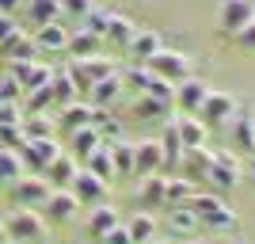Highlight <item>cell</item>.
Listing matches in <instances>:
<instances>
[{
  "instance_id": "obj_1",
  "label": "cell",
  "mask_w": 255,
  "mask_h": 244,
  "mask_svg": "<svg viewBox=\"0 0 255 244\" xmlns=\"http://www.w3.org/2000/svg\"><path fill=\"white\" fill-rule=\"evenodd\" d=\"M4 229H8L11 244H50V225H46V218L27 210V206H15V210L4 218Z\"/></svg>"
},
{
  "instance_id": "obj_2",
  "label": "cell",
  "mask_w": 255,
  "mask_h": 244,
  "mask_svg": "<svg viewBox=\"0 0 255 244\" xmlns=\"http://www.w3.org/2000/svg\"><path fill=\"white\" fill-rule=\"evenodd\" d=\"M191 214L198 218V225L213 229V233H225V229H236V210L225 206L217 195H206V191H194V199L187 202Z\"/></svg>"
},
{
  "instance_id": "obj_3",
  "label": "cell",
  "mask_w": 255,
  "mask_h": 244,
  "mask_svg": "<svg viewBox=\"0 0 255 244\" xmlns=\"http://www.w3.org/2000/svg\"><path fill=\"white\" fill-rule=\"evenodd\" d=\"M115 73H118V61L115 57H103V53L73 57V65H69V76L76 80V92H80V96H88L96 80H107V76H115Z\"/></svg>"
},
{
  "instance_id": "obj_4",
  "label": "cell",
  "mask_w": 255,
  "mask_h": 244,
  "mask_svg": "<svg viewBox=\"0 0 255 244\" xmlns=\"http://www.w3.org/2000/svg\"><path fill=\"white\" fill-rule=\"evenodd\" d=\"M149 73L152 76H160V80H168V84H179V80H187V76H194V65H191V57L183 50H171V46H160L156 53H152L149 61Z\"/></svg>"
},
{
  "instance_id": "obj_5",
  "label": "cell",
  "mask_w": 255,
  "mask_h": 244,
  "mask_svg": "<svg viewBox=\"0 0 255 244\" xmlns=\"http://www.w3.org/2000/svg\"><path fill=\"white\" fill-rule=\"evenodd\" d=\"M236 107H240V99L233 96V92H210L202 103V111H198V122H202L206 130H221L233 122Z\"/></svg>"
},
{
  "instance_id": "obj_6",
  "label": "cell",
  "mask_w": 255,
  "mask_h": 244,
  "mask_svg": "<svg viewBox=\"0 0 255 244\" xmlns=\"http://www.w3.org/2000/svg\"><path fill=\"white\" fill-rule=\"evenodd\" d=\"M240 176H244V164H240V153H229V149H217V153H213V164H210V176H206V183H213V187H221V191H233L236 183H240Z\"/></svg>"
},
{
  "instance_id": "obj_7",
  "label": "cell",
  "mask_w": 255,
  "mask_h": 244,
  "mask_svg": "<svg viewBox=\"0 0 255 244\" xmlns=\"http://www.w3.org/2000/svg\"><path fill=\"white\" fill-rule=\"evenodd\" d=\"M252 19H255V0H221L217 4V27H221V34L244 31Z\"/></svg>"
},
{
  "instance_id": "obj_8",
  "label": "cell",
  "mask_w": 255,
  "mask_h": 244,
  "mask_svg": "<svg viewBox=\"0 0 255 244\" xmlns=\"http://www.w3.org/2000/svg\"><path fill=\"white\" fill-rule=\"evenodd\" d=\"M50 183L42 180V176H19V180L11 183V199H15V206H27V210H38L46 199H50Z\"/></svg>"
},
{
  "instance_id": "obj_9",
  "label": "cell",
  "mask_w": 255,
  "mask_h": 244,
  "mask_svg": "<svg viewBox=\"0 0 255 244\" xmlns=\"http://www.w3.org/2000/svg\"><path fill=\"white\" fill-rule=\"evenodd\" d=\"M210 92H213V88L206 84L202 76H187V80H179V84H175V107H179L183 115H198Z\"/></svg>"
},
{
  "instance_id": "obj_10",
  "label": "cell",
  "mask_w": 255,
  "mask_h": 244,
  "mask_svg": "<svg viewBox=\"0 0 255 244\" xmlns=\"http://www.w3.org/2000/svg\"><path fill=\"white\" fill-rule=\"evenodd\" d=\"M69 191L76 195L80 206H99V202L107 199V191H111V183L99 180V176H92L88 168H80V172H76V180L69 183Z\"/></svg>"
},
{
  "instance_id": "obj_11",
  "label": "cell",
  "mask_w": 255,
  "mask_h": 244,
  "mask_svg": "<svg viewBox=\"0 0 255 244\" xmlns=\"http://www.w3.org/2000/svg\"><path fill=\"white\" fill-rule=\"evenodd\" d=\"M164 168V149H160V141L145 138L133 145V176L137 180H145V176H156V172Z\"/></svg>"
},
{
  "instance_id": "obj_12",
  "label": "cell",
  "mask_w": 255,
  "mask_h": 244,
  "mask_svg": "<svg viewBox=\"0 0 255 244\" xmlns=\"http://www.w3.org/2000/svg\"><path fill=\"white\" fill-rule=\"evenodd\" d=\"M57 153H61V145H57L53 138H38V141H27V145L19 149V160H23V168L46 172V164H50Z\"/></svg>"
},
{
  "instance_id": "obj_13",
  "label": "cell",
  "mask_w": 255,
  "mask_h": 244,
  "mask_svg": "<svg viewBox=\"0 0 255 244\" xmlns=\"http://www.w3.org/2000/svg\"><path fill=\"white\" fill-rule=\"evenodd\" d=\"M76 157L73 153H57V157L50 160V164H46V172H42V180L50 183L53 191H61V187H69V183L76 180Z\"/></svg>"
},
{
  "instance_id": "obj_14",
  "label": "cell",
  "mask_w": 255,
  "mask_h": 244,
  "mask_svg": "<svg viewBox=\"0 0 255 244\" xmlns=\"http://www.w3.org/2000/svg\"><path fill=\"white\" fill-rule=\"evenodd\" d=\"M31 38H34V50H38V53H61V50H69V31H65L57 19L34 27Z\"/></svg>"
},
{
  "instance_id": "obj_15",
  "label": "cell",
  "mask_w": 255,
  "mask_h": 244,
  "mask_svg": "<svg viewBox=\"0 0 255 244\" xmlns=\"http://www.w3.org/2000/svg\"><path fill=\"white\" fill-rule=\"evenodd\" d=\"M229 130H233V145L240 149V153H252V134H255V111H252V103L236 107Z\"/></svg>"
},
{
  "instance_id": "obj_16",
  "label": "cell",
  "mask_w": 255,
  "mask_h": 244,
  "mask_svg": "<svg viewBox=\"0 0 255 244\" xmlns=\"http://www.w3.org/2000/svg\"><path fill=\"white\" fill-rule=\"evenodd\" d=\"M42 210L50 214V222H73L76 210H80V202H76V195L69 191V187H61V191H50V199L42 202Z\"/></svg>"
},
{
  "instance_id": "obj_17",
  "label": "cell",
  "mask_w": 255,
  "mask_h": 244,
  "mask_svg": "<svg viewBox=\"0 0 255 244\" xmlns=\"http://www.w3.org/2000/svg\"><path fill=\"white\" fill-rule=\"evenodd\" d=\"M164 191H168V180H164V176H145V180L137 183V195H133V199H137V206L141 210H160V206H164Z\"/></svg>"
},
{
  "instance_id": "obj_18",
  "label": "cell",
  "mask_w": 255,
  "mask_h": 244,
  "mask_svg": "<svg viewBox=\"0 0 255 244\" xmlns=\"http://www.w3.org/2000/svg\"><path fill=\"white\" fill-rule=\"evenodd\" d=\"M115 225H122V218H118V210L111 206V202H107V206L99 202L96 210L88 214V237H92V241H103V237L111 233Z\"/></svg>"
},
{
  "instance_id": "obj_19",
  "label": "cell",
  "mask_w": 255,
  "mask_h": 244,
  "mask_svg": "<svg viewBox=\"0 0 255 244\" xmlns=\"http://www.w3.org/2000/svg\"><path fill=\"white\" fill-rule=\"evenodd\" d=\"M122 88H126V84H122V73L107 76V80H96V84H92V92H88V103L99 107V111H107V107L122 96Z\"/></svg>"
},
{
  "instance_id": "obj_20",
  "label": "cell",
  "mask_w": 255,
  "mask_h": 244,
  "mask_svg": "<svg viewBox=\"0 0 255 244\" xmlns=\"http://www.w3.org/2000/svg\"><path fill=\"white\" fill-rule=\"evenodd\" d=\"M92 111L96 107L88 103V99H73V103L61 107V115H57V122H61V130H80V126H92Z\"/></svg>"
},
{
  "instance_id": "obj_21",
  "label": "cell",
  "mask_w": 255,
  "mask_h": 244,
  "mask_svg": "<svg viewBox=\"0 0 255 244\" xmlns=\"http://www.w3.org/2000/svg\"><path fill=\"white\" fill-rule=\"evenodd\" d=\"M84 168L92 172V176H99V180H115V160H111V141H99L92 153L84 157Z\"/></svg>"
},
{
  "instance_id": "obj_22",
  "label": "cell",
  "mask_w": 255,
  "mask_h": 244,
  "mask_svg": "<svg viewBox=\"0 0 255 244\" xmlns=\"http://www.w3.org/2000/svg\"><path fill=\"white\" fill-rule=\"evenodd\" d=\"M175 130H179L183 149H198V145H206V138H210V130L198 122V115H179L175 118Z\"/></svg>"
},
{
  "instance_id": "obj_23",
  "label": "cell",
  "mask_w": 255,
  "mask_h": 244,
  "mask_svg": "<svg viewBox=\"0 0 255 244\" xmlns=\"http://www.w3.org/2000/svg\"><path fill=\"white\" fill-rule=\"evenodd\" d=\"M183 168H187V180L191 176H198V180H206L210 176V164H213V149L198 145V149H183V160H179ZM194 183V180H191Z\"/></svg>"
},
{
  "instance_id": "obj_24",
  "label": "cell",
  "mask_w": 255,
  "mask_h": 244,
  "mask_svg": "<svg viewBox=\"0 0 255 244\" xmlns=\"http://www.w3.org/2000/svg\"><path fill=\"white\" fill-rule=\"evenodd\" d=\"M198 229H202V225H198V218L191 214V206H168V233L191 241Z\"/></svg>"
},
{
  "instance_id": "obj_25",
  "label": "cell",
  "mask_w": 255,
  "mask_h": 244,
  "mask_svg": "<svg viewBox=\"0 0 255 244\" xmlns=\"http://www.w3.org/2000/svg\"><path fill=\"white\" fill-rule=\"evenodd\" d=\"M160 149H164V168H179V160H183V141H179V130H175V115L164 122Z\"/></svg>"
},
{
  "instance_id": "obj_26",
  "label": "cell",
  "mask_w": 255,
  "mask_h": 244,
  "mask_svg": "<svg viewBox=\"0 0 255 244\" xmlns=\"http://www.w3.org/2000/svg\"><path fill=\"white\" fill-rule=\"evenodd\" d=\"M0 50H4V57H8V61H34V57H38V50H34V38H31L27 31H15L8 42L0 46Z\"/></svg>"
},
{
  "instance_id": "obj_27",
  "label": "cell",
  "mask_w": 255,
  "mask_h": 244,
  "mask_svg": "<svg viewBox=\"0 0 255 244\" xmlns=\"http://www.w3.org/2000/svg\"><path fill=\"white\" fill-rule=\"evenodd\" d=\"M164 46V38H160V31H133V38H129L126 50L133 53V61H149L152 53Z\"/></svg>"
},
{
  "instance_id": "obj_28",
  "label": "cell",
  "mask_w": 255,
  "mask_h": 244,
  "mask_svg": "<svg viewBox=\"0 0 255 244\" xmlns=\"http://www.w3.org/2000/svg\"><path fill=\"white\" fill-rule=\"evenodd\" d=\"M133 31H137V27H133V23L122 15V11H111V15H107V31H103V38H107V42H115V46H129Z\"/></svg>"
},
{
  "instance_id": "obj_29",
  "label": "cell",
  "mask_w": 255,
  "mask_h": 244,
  "mask_svg": "<svg viewBox=\"0 0 255 244\" xmlns=\"http://www.w3.org/2000/svg\"><path fill=\"white\" fill-rule=\"evenodd\" d=\"M156 218H152L149 210H141V214H133V218H129V225H126V233H129V241L133 244H149L152 237H156Z\"/></svg>"
},
{
  "instance_id": "obj_30",
  "label": "cell",
  "mask_w": 255,
  "mask_h": 244,
  "mask_svg": "<svg viewBox=\"0 0 255 244\" xmlns=\"http://www.w3.org/2000/svg\"><path fill=\"white\" fill-rule=\"evenodd\" d=\"M23 8H27V19H31L34 27L61 19V4H57V0H23Z\"/></svg>"
},
{
  "instance_id": "obj_31",
  "label": "cell",
  "mask_w": 255,
  "mask_h": 244,
  "mask_svg": "<svg viewBox=\"0 0 255 244\" xmlns=\"http://www.w3.org/2000/svg\"><path fill=\"white\" fill-rule=\"evenodd\" d=\"M99 34H92L88 27H76V31H69V53L73 57H92V53H99Z\"/></svg>"
},
{
  "instance_id": "obj_32",
  "label": "cell",
  "mask_w": 255,
  "mask_h": 244,
  "mask_svg": "<svg viewBox=\"0 0 255 244\" xmlns=\"http://www.w3.org/2000/svg\"><path fill=\"white\" fill-rule=\"evenodd\" d=\"M194 191H198V187H194L187 176H171L168 191H164V206H187V202L194 199Z\"/></svg>"
},
{
  "instance_id": "obj_33",
  "label": "cell",
  "mask_w": 255,
  "mask_h": 244,
  "mask_svg": "<svg viewBox=\"0 0 255 244\" xmlns=\"http://www.w3.org/2000/svg\"><path fill=\"white\" fill-rule=\"evenodd\" d=\"M50 92H53V103H73L80 92H76V80L69 76V69H53V80H50Z\"/></svg>"
},
{
  "instance_id": "obj_34",
  "label": "cell",
  "mask_w": 255,
  "mask_h": 244,
  "mask_svg": "<svg viewBox=\"0 0 255 244\" xmlns=\"http://www.w3.org/2000/svg\"><path fill=\"white\" fill-rule=\"evenodd\" d=\"M111 160H115V180L122 176V180H129L133 176V145L129 141H111Z\"/></svg>"
},
{
  "instance_id": "obj_35",
  "label": "cell",
  "mask_w": 255,
  "mask_h": 244,
  "mask_svg": "<svg viewBox=\"0 0 255 244\" xmlns=\"http://www.w3.org/2000/svg\"><path fill=\"white\" fill-rule=\"evenodd\" d=\"M99 134H96V126H80V130H73V134H69V149H73V157H80L84 160L88 153H92V149L99 145Z\"/></svg>"
},
{
  "instance_id": "obj_36",
  "label": "cell",
  "mask_w": 255,
  "mask_h": 244,
  "mask_svg": "<svg viewBox=\"0 0 255 244\" xmlns=\"http://www.w3.org/2000/svg\"><path fill=\"white\" fill-rule=\"evenodd\" d=\"M133 115H137V118H160V122H168V118H171V103H160V99H152V96H137Z\"/></svg>"
},
{
  "instance_id": "obj_37",
  "label": "cell",
  "mask_w": 255,
  "mask_h": 244,
  "mask_svg": "<svg viewBox=\"0 0 255 244\" xmlns=\"http://www.w3.org/2000/svg\"><path fill=\"white\" fill-rule=\"evenodd\" d=\"M50 107H53L50 84H46V88H34V92H23V111H27V115H46Z\"/></svg>"
},
{
  "instance_id": "obj_38",
  "label": "cell",
  "mask_w": 255,
  "mask_h": 244,
  "mask_svg": "<svg viewBox=\"0 0 255 244\" xmlns=\"http://www.w3.org/2000/svg\"><path fill=\"white\" fill-rule=\"evenodd\" d=\"M19 130H23V138H27V141L53 138V122H50L46 115H31V118H23V122H19Z\"/></svg>"
},
{
  "instance_id": "obj_39",
  "label": "cell",
  "mask_w": 255,
  "mask_h": 244,
  "mask_svg": "<svg viewBox=\"0 0 255 244\" xmlns=\"http://www.w3.org/2000/svg\"><path fill=\"white\" fill-rule=\"evenodd\" d=\"M23 176V160H19V153H11V149H0V183H15Z\"/></svg>"
},
{
  "instance_id": "obj_40",
  "label": "cell",
  "mask_w": 255,
  "mask_h": 244,
  "mask_svg": "<svg viewBox=\"0 0 255 244\" xmlns=\"http://www.w3.org/2000/svg\"><path fill=\"white\" fill-rule=\"evenodd\" d=\"M149 80H152V73H149V65H145V61H133V65L126 69V76H122V84L137 88V96L149 88Z\"/></svg>"
},
{
  "instance_id": "obj_41",
  "label": "cell",
  "mask_w": 255,
  "mask_h": 244,
  "mask_svg": "<svg viewBox=\"0 0 255 244\" xmlns=\"http://www.w3.org/2000/svg\"><path fill=\"white\" fill-rule=\"evenodd\" d=\"M141 96H152V99H160V103H171V107H175V84H168V80L152 76V80H149V88H145Z\"/></svg>"
},
{
  "instance_id": "obj_42",
  "label": "cell",
  "mask_w": 255,
  "mask_h": 244,
  "mask_svg": "<svg viewBox=\"0 0 255 244\" xmlns=\"http://www.w3.org/2000/svg\"><path fill=\"white\" fill-rule=\"evenodd\" d=\"M57 4H61V15H69L76 23H84V15L96 8V0H57Z\"/></svg>"
},
{
  "instance_id": "obj_43",
  "label": "cell",
  "mask_w": 255,
  "mask_h": 244,
  "mask_svg": "<svg viewBox=\"0 0 255 244\" xmlns=\"http://www.w3.org/2000/svg\"><path fill=\"white\" fill-rule=\"evenodd\" d=\"M107 15H111V11L96 4V8H92V11L84 15V23H80V27H88L92 34H99V38H103V31H107Z\"/></svg>"
},
{
  "instance_id": "obj_44",
  "label": "cell",
  "mask_w": 255,
  "mask_h": 244,
  "mask_svg": "<svg viewBox=\"0 0 255 244\" xmlns=\"http://www.w3.org/2000/svg\"><path fill=\"white\" fill-rule=\"evenodd\" d=\"M19 99H23V88L15 84L11 76H4V80H0V103H19Z\"/></svg>"
},
{
  "instance_id": "obj_45",
  "label": "cell",
  "mask_w": 255,
  "mask_h": 244,
  "mask_svg": "<svg viewBox=\"0 0 255 244\" xmlns=\"http://www.w3.org/2000/svg\"><path fill=\"white\" fill-rule=\"evenodd\" d=\"M19 122H23L19 103H0V126H19Z\"/></svg>"
},
{
  "instance_id": "obj_46",
  "label": "cell",
  "mask_w": 255,
  "mask_h": 244,
  "mask_svg": "<svg viewBox=\"0 0 255 244\" xmlns=\"http://www.w3.org/2000/svg\"><path fill=\"white\" fill-rule=\"evenodd\" d=\"M99 244H133V241H129L126 225H115V229H111V233H107V237H103Z\"/></svg>"
},
{
  "instance_id": "obj_47",
  "label": "cell",
  "mask_w": 255,
  "mask_h": 244,
  "mask_svg": "<svg viewBox=\"0 0 255 244\" xmlns=\"http://www.w3.org/2000/svg\"><path fill=\"white\" fill-rule=\"evenodd\" d=\"M233 38H236V42H240V46H244V50H255V19L248 23L244 31H236Z\"/></svg>"
},
{
  "instance_id": "obj_48",
  "label": "cell",
  "mask_w": 255,
  "mask_h": 244,
  "mask_svg": "<svg viewBox=\"0 0 255 244\" xmlns=\"http://www.w3.org/2000/svg\"><path fill=\"white\" fill-rule=\"evenodd\" d=\"M15 31H19V27H15V15H0V46L8 42Z\"/></svg>"
},
{
  "instance_id": "obj_49",
  "label": "cell",
  "mask_w": 255,
  "mask_h": 244,
  "mask_svg": "<svg viewBox=\"0 0 255 244\" xmlns=\"http://www.w3.org/2000/svg\"><path fill=\"white\" fill-rule=\"evenodd\" d=\"M23 8V0H0V15H15Z\"/></svg>"
},
{
  "instance_id": "obj_50",
  "label": "cell",
  "mask_w": 255,
  "mask_h": 244,
  "mask_svg": "<svg viewBox=\"0 0 255 244\" xmlns=\"http://www.w3.org/2000/svg\"><path fill=\"white\" fill-rule=\"evenodd\" d=\"M0 244H11V237H8V229H4V218H0Z\"/></svg>"
},
{
  "instance_id": "obj_51",
  "label": "cell",
  "mask_w": 255,
  "mask_h": 244,
  "mask_svg": "<svg viewBox=\"0 0 255 244\" xmlns=\"http://www.w3.org/2000/svg\"><path fill=\"white\" fill-rule=\"evenodd\" d=\"M248 176H252V180H255V157H252V164H248Z\"/></svg>"
},
{
  "instance_id": "obj_52",
  "label": "cell",
  "mask_w": 255,
  "mask_h": 244,
  "mask_svg": "<svg viewBox=\"0 0 255 244\" xmlns=\"http://www.w3.org/2000/svg\"><path fill=\"white\" fill-rule=\"evenodd\" d=\"M149 244H168V241H156V237H152V241H149Z\"/></svg>"
},
{
  "instance_id": "obj_53",
  "label": "cell",
  "mask_w": 255,
  "mask_h": 244,
  "mask_svg": "<svg viewBox=\"0 0 255 244\" xmlns=\"http://www.w3.org/2000/svg\"><path fill=\"white\" fill-rule=\"evenodd\" d=\"M252 157H255V134H252Z\"/></svg>"
},
{
  "instance_id": "obj_54",
  "label": "cell",
  "mask_w": 255,
  "mask_h": 244,
  "mask_svg": "<svg viewBox=\"0 0 255 244\" xmlns=\"http://www.w3.org/2000/svg\"><path fill=\"white\" fill-rule=\"evenodd\" d=\"M183 244H202V241H183Z\"/></svg>"
}]
</instances>
